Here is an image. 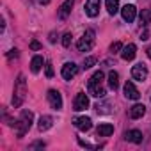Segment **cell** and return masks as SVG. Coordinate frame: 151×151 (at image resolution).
Segmentation results:
<instances>
[{"mask_svg": "<svg viewBox=\"0 0 151 151\" xmlns=\"http://www.w3.org/2000/svg\"><path fill=\"white\" fill-rule=\"evenodd\" d=\"M25 94H27V82H25V77L23 75H18V80L14 84V94H13V105L14 107H22L23 100H25Z\"/></svg>", "mask_w": 151, "mask_h": 151, "instance_id": "cell-2", "label": "cell"}, {"mask_svg": "<svg viewBox=\"0 0 151 151\" xmlns=\"http://www.w3.org/2000/svg\"><path fill=\"white\" fill-rule=\"evenodd\" d=\"M135 55H137V46H135L133 43H130V45L123 46L121 57H123L124 60H133V59H135Z\"/></svg>", "mask_w": 151, "mask_h": 151, "instance_id": "cell-14", "label": "cell"}, {"mask_svg": "<svg viewBox=\"0 0 151 151\" xmlns=\"http://www.w3.org/2000/svg\"><path fill=\"white\" fill-rule=\"evenodd\" d=\"M50 43H55V32L50 34Z\"/></svg>", "mask_w": 151, "mask_h": 151, "instance_id": "cell-33", "label": "cell"}, {"mask_svg": "<svg viewBox=\"0 0 151 151\" xmlns=\"http://www.w3.org/2000/svg\"><path fill=\"white\" fill-rule=\"evenodd\" d=\"M100 6H101V2L100 0H87L86 2V14L89 16V18H96L98 14H100Z\"/></svg>", "mask_w": 151, "mask_h": 151, "instance_id": "cell-8", "label": "cell"}, {"mask_svg": "<svg viewBox=\"0 0 151 151\" xmlns=\"http://www.w3.org/2000/svg\"><path fill=\"white\" fill-rule=\"evenodd\" d=\"M101 82L103 80H91L89 78V93H91V96H94V98H103L105 96V89H103Z\"/></svg>", "mask_w": 151, "mask_h": 151, "instance_id": "cell-6", "label": "cell"}, {"mask_svg": "<svg viewBox=\"0 0 151 151\" xmlns=\"http://www.w3.org/2000/svg\"><path fill=\"white\" fill-rule=\"evenodd\" d=\"M37 2H39L41 6H46V4H50V0H37Z\"/></svg>", "mask_w": 151, "mask_h": 151, "instance_id": "cell-32", "label": "cell"}, {"mask_svg": "<svg viewBox=\"0 0 151 151\" xmlns=\"http://www.w3.org/2000/svg\"><path fill=\"white\" fill-rule=\"evenodd\" d=\"M32 121H34V114H32L30 110H23V112H22V116H20V119L14 123L16 135H18V137H23V135L30 130Z\"/></svg>", "mask_w": 151, "mask_h": 151, "instance_id": "cell-1", "label": "cell"}, {"mask_svg": "<svg viewBox=\"0 0 151 151\" xmlns=\"http://www.w3.org/2000/svg\"><path fill=\"white\" fill-rule=\"evenodd\" d=\"M109 87L114 89V91L119 87V75H117V71H109Z\"/></svg>", "mask_w": 151, "mask_h": 151, "instance_id": "cell-20", "label": "cell"}, {"mask_svg": "<svg viewBox=\"0 0 151 151\" xmlns=\"http://www.w3.org/2000/svg\"><path fill=\"white\" fill-rule=\"evenodd\" d=\"M73 6H75V0H64V4H62V6L59 7V11H57L59 20H66V18L69 16V13H71Z\"/></svg>", "mask_w": 151, "mask_h": 151, "instance_id": "cell-12", "label": "cell"}, {"mask_svg": "<svg viewBox=\"0 0 151 151\" xmlns=\"http://www.w3.org/2000/svg\"><path fill=\"white\" fill-rule=\"evenodd\" d=\"M77 73H78V66L75 64V62H66V64L62 66V71H60V75H62L64 80L75 78V77H77Z\"/></svg>", "mask_w": 151, "mask_h": 151, "instance_id": "cell-5", "label": "cell"}, {"mask_svg": "<svg viewBox=\"0 0 151 151\" xmlns=\"http://www.w3.org/2000/svg\"><path fill=\"white\" fill-rule=\"evenodd\" d=\"M30 48H32V50H41V43L32 41V43H30Z\"/></svg>", "mask_w": 151, "mask_h": 151, "instance_id": "cell-29", "label": "cell"}, {"mask_svg": "<svg viewBox=\"0 0 151 151\" xmlns=\"http://www.w3.org/2000/svg\"><path fill=\"white\" fill-rule=\"evenodd\" d=\"M105 7L109 11V14H116L119 11V0H105Z\"/></svg>", "mask_w": 151, "mask_h": 151, "instance_id": "cell-21", "label": "cell"}, {"mask_svg": "<svg viewBox=\"0 0 151 151\" xmlns=\"http://www.w3.org/2000/svg\"><path fill=\"white\" fill-rule=\"evenodd\" d=\"M119 50H123V45H121L119 41H116V43L110 45V52H112V53H117Z\"/></svg>", "mask_w": 151, "mask_h": 151, "instance_id": "cell-25", "label": "cell"}, {"mask_svg": "<svg viewBox=\"0 0 151 151\" xmlns=\"http://www.w3.org/2000/svg\"><path fill=\"white\" fill-rule=\"evenodd\" d=\"M53 126V119H52V116H41L39 117V121H37V128H39V132H46V130H50Z\"/></svg>", "mask_w": 151, "mask_h": 151, "instance_id": "cell-15", "label": "cell"}, {"mask_svg": "<svg viewBox=\"0 0 151 151\" xmlns=\"http://www.w3.org/2000/svg\"><path fill=\"white\" fill-rule=\"evenodd\" d=\"M43 64H45V59H43L41 55L32 57V60H30V71H32V73H39L41 68H43Z\"/></svg>", "mask_w": 151, "mask_h": 151, "instance_id": "cell-17", "label": "cell"}, {"mask_svg": "<svg viewBox=\"0 0 151 151\" xmlns=\"http://www.w3.org/2000/svg\"><path fill=\"white\" fill-rule=\"evenodd\" d=\"M7 57H9V59H16V57H18V50H16V48H14V50H11V52L7 53Z\"/></svg>", "mask_w": 151, "mask_h": 151, "instance_id": "cell-30", "label": "cell"}, {"mask_svg": "<svg viewBox=\"0 0 151 151\" xmlns=\"http://www.w3.org/2000/svg\"><path fill=\"white\" fill-rule=\"evenodd\" d=\"M146 52H147V57H149V59H151V46H149V48H147V50H146Z\"/></svg>", "mask_w": 151, "mask_h": 151, "instance_id": "cell-34", "label": "cell"}, {"mask_svg": "<svg viewBox=\"0 0 151 151\" xmlns=\"http://www.w3.org/2000/svg\"><path fill=\"white\" fill-rule=\"evenodd\" d=\"M121 14H123V20L132 23L135 20V14H137V7L132 6V4H126L124 7H121Z\"/></svg>", "mask_w": 151, "mask_h": 151, "instance_id": "cell-11", "label": "cell"}, {"mask_svg": "<svg viewBox=\"0 0 151 151\" xmlns=\"http://www.w3.org/2000/svg\"><path fill=\"white\" fill-rule=\"evenodd\" d=\"M140 39H142V41H146V39H149V32H147V27H144V32L140 34Z\"/></svg>", "mask_w": 151, "mask_h": 151, "instance_id": "cell-28", "label": "cell"}, {"mask_svg": "<svg viewBox=\"0 0 151 151\" xmlns=\"http://www.w3.org/2000/svg\"><path fill=\"white\" fill-rule=\"evenodd\" d=\"M132 77L135 78V80H146L147 78V68L140 62V64H135L133 68H132Z\"/></svg>", "mask_w": 151, "mask_h": 151, "instance_id": "cell-10", "label": "cell"}, {"mask_svg": "<svg viewBox=\"0 0 151 151\" xmlns=\"http://www.w3.org/2000/svg\"><path fill=\"white\" fill-rule=\"evenodd\" d=\"M124 137H126V140H130V142H133V144H140L142 139H144L140 130H128Z\"/></svg>", "mask_w": 151, "mask_h": 151, "instance_id": "cell-16", "label": "cell"}, {"mask_svg": "<svg viewBox=\"0 0 151 151\" xmlns=\"http://www.w3.org/2000/svg\"><path fill=\"white\" fill-rule=\"evenodd\" d=\"M140 23L144 27H147L151 23V11L149 9H142V13H140Z\"/></svg>", "mask_w": 151, "mask_h": 151, "instance_id": "cell-22", "label": "cell"}, {"mask_svg": "<svg viewBox=\"0 0 151 151\" xmlns=\"http://www.w3.org/2000/svg\"><path fill=\"white\" fill-rule=\"evenodd\" d=\"M73 124L77 126L80 132H89V130L93 128V121H91V117H86V116L75 117V119H73Z\"/></svg>", "mask_w": 151, "mask_h": 151, "instance_id": "cell-9", "label": "cell"}, {"mask_svg": "<svg viewBox=\"0 0 151 151\" xmlns=\"http://www.w3.org/2000/svg\"><path fill=\"white\" fill-rule=\"evenodd\" d=\"M69 45H71V34H69V32H66V34L62 36V46H64V48H68Z\"/></svg>", "mask_w": 151, "mask_h": 151, "instance_id": "cell-24", "label": "cell"}, {"mask_svg": "<svg viewBox=\"0 0 151 151\" xmlns=\"http://www.w3.org/2000/svg\"><path fill=\"white\" fill-rule=\"evenodd\" d=\"M94 43H96V34H94V30H86L84 32V36L78 39V43H77V48L80 50V52H89L93 46H94Z\"/></svg>", "mask_w": 151, "mask_h": 151, "instance_id": "cell-3", "label": "cell"}, {"mask_svg": "<svg viewBox=\"0 0 151 151\" xmlns=\"http://www.w3.org/2000/svg\"><path fill=\"white\" fill-rule=\"evenodd\" d=\"M30 147H32V149H37V147H45V142H34Z\"/></svg>", "mask_w": 151, "mask_h": 151, "instance_id": "cell-31", "label": "cell"}, {"mask_svg": "<svg viewBox=\"0 0 151 151\" xmlns=\"http://www.w3.org/2000/svg\"><path fill=\"white\" fill-rule=\"evenodd\" d=\"M87 107H89V98H87V94H86V93H78L77 96H75L73 109L77 110V112H80V110H86Z\"/></svg>", "mask_w": 151, "mask_h": 151, "instance_id": "cell-7", "label": "cell"}, {"mask_svg": "<svg viewBox=\"0 0 151 151\" xmlns=\"http://www.w3.org/2000/svg\"><path fill=\"white\" fill-rule=\"evenodd\" d=\"M144 114H146V107L140 105V103H137V105H133V107L130 109V117H132V119H139V117H142Z\"/></svg>", "mask_w": 151, "mask_h": 151, "instance_id": "cell-18", "label": "cell"}, {"mask_svg": "<svg viewBox=\"0 0 151 151\" xmlns=\"http://www.w3.org/2000/svg\"><path fill=\"white\" fill-rule=\"evenodd\" d=\"M96 64V57H87V59H84V69H89V68H93Z\"/></svg>", "mask_w": 151, "mask_h": 151, "instance_id": "cell-23", "label": "cell"}, {"mask_svg": "<svg viewBox=\"0 0 151 151\" xmlns=\"http://www.w3.org/2000/svg\"><path fill=\"white\" fill-rule=\"evenodd\" d=\"M46 98H48V103H50L52 109H55V110H60V109H62V96H60L59 91H55V89H48Z\"/></svg>", "mask_w": 151, "mask_h": 151, "instance_id": "cell-4", "label": "cell"}, {"mask_svg": "<svg viewBox=\"0 0 151 151\" xmlns=\"http://www.w3.org/2000/svg\"><path fill=\"white\" fill-rule=\"evenodd\" d=\"M124 96L128 98V100H139L140 98V93H139V89L135 87V84L133 82H126L124 84Z\"/></svg>", "mask_w": 151, "mask_h": 151, "instance_id": "cell-13", "label": "cell"}, {"mask_svg": "<svg viewBox=\"0 0 151 151\" xmlns=\"http://www.w3.org/2000/svg\"><path fill=\"white\" fill-rule=\"evenodd\" d=\"M46 77H48V78H52V77H53V68H52V64H50V62H46Z\"/></svg>", "mask_w": 151, "mask_h": 151, "instance_id": "cell-27", "label": "cell"}, {"mask_svg": "<svg viewBox=\"0 0 151 151\" xmlns=\"http://www.w3.org/2000/svg\"><path fill=\"white\" fill-rule=\"evenodd\" d=\"M78 144H80L82 147H89V149H98V146H93V144H89V142H84L82 139H78Z\"/></svg>", "mask_w": 151, "mask_h": 151, "instance_id": "cell-26", "label": "cell"}, {"mask_svg": "<svg viewBox=\"0 0 151 151\" xmlns=\"http://www.w3.org/2000/svg\"><path fill=\"white\" fill-rule=\"evenodd\" d=\"M112 133H114V124L103 123V124L98 126V135H100V137H109V135H112Z\"/></svg>", "mask_w": 151, "mask_h": 151, "instance_id": "cell-19", "label": "cell"}]
</instances>
